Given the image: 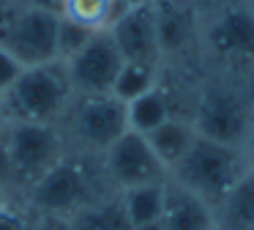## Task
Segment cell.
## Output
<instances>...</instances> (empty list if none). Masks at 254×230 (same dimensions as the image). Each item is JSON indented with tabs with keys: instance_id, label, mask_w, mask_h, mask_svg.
Wrapping results in <instances>:
<instances>
[{
	"instance_id": "obj_30",
	"label": "cell",
	"mask_w": 254,
	"mask_h": 230,
	"mask_svg": "<svg viewBox=\"0 0 254 230\" xmlns=\"http://www.w3.org/2000/svg\"><path fill=\"white\" fill-rule=\"evenodd\" d=\"M216 230H219V228H216Z\"/></svg>"
},
{
	"instance_id": "obj_12",
	"label": "cell",
	"mask_w": 254,
	"mask_h": 230,
	"mask_svg": "<svg viewBox=\"0 0 254 230\" xmlns=\"http://www.w3.org/2000/svg\"><path fill=\"white\" fill-rule=\"evenodd\" d=\"M159 230H216V211L202 197L183 189L181 184L170 178Z\"/></svg>"
},
{
	"instance_id": "obj_18",
	"label": "cell",
	"mask_w": 254,
	"mask_h": 230,
	"mask_svg": "<svg viewBox=\"0 0 254 230\" xmlns=\"http://www.w3.org/2000/svg\"><path fill=\"white\" fill-rule=\"evenodd\" d=\"M159 85V66H148V63H126L121 66L115 77V85H112V96L121 99L123 104H128L131 99L142 96V93L153 91Z\"/></svg>"
},
{
	"instance_id": "obj_16",
	"label": "cell",
	"mask_w": 254,
	"mask_h": 230,
	"mask_svg": "<svg viewBox=\"0 0 254 230\" xmlns=\"http://www.w3.org/2000/svg\"><path fill=\"white\" fill-rule=\"evenodd\" d=\"M126 118H128V129L137 134H150L153 129H159L167 118H172L170 110V99L159 85L153 91L142 93V96L131 99L126 104Z\"/></svg>"
},
{
	"instance_id": "obj_29",
	"label": "cell",
	"mask_w": 254,
	"mask_h": 230,
	"mask_svg": "<svg viewBox=\"0 0 254 230\" xmlns=\"http://www.w3.org/2000/svg\"><path fill=\"white\" fill-rule=\"evenodd\" d=\"M6 186H3V181H0V206H6Z\"/></svg>"
},
{
	"instance_id": "obj_28",
	"label": "cell",
	"mask_w": 254,
	"mask_h": 230,
	"mask_svg": "<svg viewBox=\"0 0 254 230\" xmlns=\"http://www.w3.org/2000/svg\"><path fill=\"white\" fill-rule=\"evenodd\" d=\"M123 8H128V5H145V3H156V0H121Z\"/></svg>"
},
{
	"instance_id": "obj_27",
	"label": "cell",
	"mask_w": 254,
	"mask_h": 230,
	"mask_svg": "<svg viewBox=\"0 0 254 230\" xmlns=\"http://www.w3.org/2000/svg\"><path fill=\"white\" fill-rule=\"evenodd\" d=\"M8 123H11V118H8V110H6V104H3V96H0V134L8 129Z\"/></svg>"
},
{
	"instance_id": "obj_17",
	"label": "cell",
	"mask_w": 254,
	"mask_h": 230,
	"mask_svg": "<svg viewBox=\"0 0 254 230\" xmlns=\"http://www.w3.org/2000/svg\"><path fill=\"white\" fill-rule=\"evenodd\" d=\"M71 230H134L118 200H99L71 217Z\"/></svg>"
},
{
	"instance_id": "obj_23",
	"label": "cell",
	"mask_w": 254,
	"mask_h": 230,
	"mask_svg": "<svg viewBox=\"0 0 254 230\" xmlns=\"http://www.w3.org/2000/svg\"><path fill=\"white\" fill-rule=\"evenodd\" d=\"M28 230H71V219L68 217H58V214H30V225Z\"/></svg>"
},
{
	"instance_id": "obj_2",
	"label": "cell",
	"mask_w": 254,
	"mask_h": 230,
	"mask_svg": "<svg viewBox=\"0 0 254 230\" xmlns=\"http://www.w3.org/2000/svg\"><path fill=\"white\" fill-rule=\"evenodd\" d=\"M246 170H249V162L241 148H232L197 134L194 145L178 162V167L170 173V178L175 184H181L183 189L202 197L216 211V206L224 200V195Z\"/></svg>"
},
{
	"instance_id": "obj_19",
	"label": "cell",
	"mask_w": 254,
	"mask_h": 230,
	"mask_svg": "<svg viewBox=\"0 0 254 230\" xmlns=\"http://www.w3.org/2000/svg\"><path fill=\"white\" fill-rule=\"evenodd\" d=\"M121 11H123L121 0H66V5H63V16L90 27V30L110 27V22Z\"/></svg>"
},
{
	"instance_id": "obj_21",
	"label": "cell",
	"mask_w": 254,
	"mask_h": 230,
	"mask_svg": "<svg viewBox=\"0 0 254 230\" xmlns=\"http://www.w3.org/2000/svg\"><path fill=\"white\" fill-rule=\"evenodd\" d=\"M22 71H25V66L14 58V52L8 47H3V44H0V96H3V93H6L8 88L19 80V74H22Z\"/></svg>"
},
{
	"instance_id": "obj_11",
	"label": "cell",
	"mask_w": 254,
	"mask_h": 230,
	"mask_svg": "<svg viewBox=\"0 0 254 230\" xmlns=\"http://www.w3.org/2000/svg\"><path fill=\"white\" fill-rule=\"evenodd\" d=\"M208 52L227 66L254 63V11L249 5H227L205 30Z\"/></svg>"
},
{
	"instance_id": "obj_15",
	"label": "cell",
	"mask_w": 254,
	"mask_h": 230,
	"mask_svg": "<svg viewBox=\"0 0 254 230\" xmlns=\"http://www.w3.org/2000/svg\"><path fill=\"white\" fill-rule=\"evenodd\" d=\"M153 148V153L159 156V162L167 167V173L178 167L183 156L189 153V148L197 140V129H194L191 120H181V118H167L159 129H153L150 134H145Z\"/></svg>"
},
{
	"instance_id": "obj_7",
	"label": "cell",
	"mask_w": 254,
	"mask_h": 230,
	"mask_svg": "<svg viewBox=\"0 0 254 230\" xmlns=\"http://www.w3.org/2000/svg\"><path fill=\"white\" fill-rule=\"evenodd\" d=\"M68 120L77 142L88 151L104 153L123 131H128L126 104L115 99L112 93L99 96H74L68 107Z\"/></svg>"
},
{
	"instance_id": "obj_25",
	"label": "cell",
	"mask_w": 254,
	"mask_h": 230,
	"mask_svg": "<svg viewBox=\"0 0 254 230\" xmlns=\"http://www.w3.org/2000/svg\"><path fill=\"white\" fill-rule=\"evenodd\" d=\"M243 153H246V162H249V167H254V115H252V123H249L246 142H243Z\"/></svg>"
},
{
	"instance_id": "obj_5",
	"label": "cell",
	"mask_w": 254,
	"mask_h": 230,
	"mask_svg": "<svg viewBox=\"0 0 254 230\" xmlns=\"http://www.w3.org/2000/svg\"><path fill=\"white\" fill-rule=\"evenodd\" d=\"M254 107L246 102V96L241 91H235L230 85H213L205 88L202 96L197 99L191 123L199 137H208V140L224 142V145L243 151Z\"/></svg>"
},
{
	"instance_id": "obj_10",
	"label": "cell",
	"mask_w": 254,
	"mask_h": 230,
	"mask_svg": "<svg viewBox=\"0 0 254 230\" xmlns=\"http://www.w3.org/2000/svg\"><path fill=\"white\" fill-rule=\"evenodd\" d=\"M110 36L115 38L123 60L131 63H161V36H159V16H156V3L145 5H128L115 19L110 22Z\"/></svg>"
},
{
	"instance_id": "obj_6",
	"label": "cell",
	"mask_w": 254,
	"mask_h": 230,
	"mask_svg": "<svg viewBox=\"0 0 254 230\" xmlns=\"http://www.w3.org/2000/svg\"><path fill=\"white\" fill-rule=\"evenodd\" d=\"M101 167H104L107 181L112 186H118V192L142 186V184H164V181H170V173L153 153L148 137L137 134L131 129L123 131L101 153Z\"/></svg>"
},
{
	"instance_id": "obj_22",
	"label": "cell",
	"mask_w": 254,
	"mask_h": 230,
	"mask_svg": "<svg viewBox=\"0 0 254 230\" xmlns=\"http://www.w3.org/2000/svg\"><path fill=\"white\" fill-rule=\"evenodd\" d=\"M30 225V214H25L22 208L11 206H0V230H28Z\"/></svg>"
},
{
	"instance_id": "obj_3",
	"label": "cell",
	"mask_w": 254,
	"mask_h": 230,
	"mask_svg": "<svg viewBox=\"0 0 254 230\" xmlns=\"http://www.w3.org/2000/svg\"><path fill=\"white\" fill-rule=\"evenodd\" d=\"M0 153L6 175L17 184H25L28 189L66 156L58 126L22 120H11L8 129L0 134Z\"/></svg>"
},
{
	"instance_id": "obj_9",
	"label": "cell",
	"mask_w": 254,
	"mask_h": 230,
	"mask_svg": "<svg viewBox=\"0 0 254 230\" xmlns=\"http://www.w3.org/2000/svg\"><path fill=\"white\" fill-rule=\"evenodd\" d=\"M58 30H61V14L36 5H19L8 38L3 47L14 52V58L28 66H44L58 60Z\"/></svg>"
},
{
	"instance_id": "obj_1",
	"label": "cell",
	"mask_w": 254,
	"mask_h": 230,
	"mask_svg": "<svg viewBox=\"0 0 254 230\" xmlns=\"http://www.w3.org/2000/svg\"><path fill=\"white\" fill-rule=\"evenodd\" d=\"M74 102V88L63 60L28 66L19 80L3 93V104L11 120L58 126Z\"/></svg>"
},
{
	"instance_id": "obj_26",
	"label": "cell",
	"mask_w": 254,
	"mask_h": 230,
	"mask_svg": "<svg viewBox=\"0 0 254 230\" xmlns=\"http://www.w3.org/2000/svg\"><path fill=\"white\" fill-rule=\"evenodd\" d=\"M28 5H36V8H47V11H55V14H63L66 0H28Z\"/></svg>"
},
{
	"instance_id": "obj_14",
	"label": "cell",
	"mask_w": 254,
	"mask_h": 230,
	"mask_svg": "<svg viewBox=\"0 0 254 230\" xmlns=\"http://www.w3.org/2000/svg\"><path fill=\"white\" fill-rule=\"evenodd\" d=\"M216 228L254 230V167H249L216 206Z\"/></svg>"
},
{
	"instance_id": "obj_20",
	"label": "cell",
	"mask_w": 254,
	"mask_h": 230,
	"mask_svg": "<svg viewBox=\"0 0 254 230\" xmlns=\"http://www.w3.org/2000/svg\"><path fill=\"white\" fill-rule=\"evenodd\" d=\"M96 30H90V27L79 25V22L68 19V16L61 14V30H58V60H68L74 52H79V49L88 44V38L93 36Z\"/></svg>"
},
{
	"instance_id": "obj_13",
	"label": "cell",
	"mask_w": 254,
	"mask_h": 230,
	"mask_svg": "<svg viewBox=\"0 0 254 230\" xmlns=\"http://www.w3.org/2000/svg\"><path fill=\"white\" fill-rule=\"evenodd\" d=\"M167 181L164 184H142L121 192V206L134 230H159L164 217Z\"/></svg>"
},
{
	"instance_id": "obj_8",
	"label": "cell",
	"mask_w": 254,
	"mask_h": 230,
	"mask_svg": "<svg viewBox=\"0 0 254 230\" xmlns=\"http://www.w3.org/2000/svg\"><path fill=\"white\" fill-rule=\"evenodd\" d=\"M63 63H66L74 96H99V93H112L115 77L126 60L110 30L101 27L88 38V44L79 52H74Z\"/></svg>"
},
{
	"instance_id": "obj_4",
	"label": "cell",
	"mask_w": 254,
	"mask_h": 230,
	"mask_svg": "<svg viewBox=\"0 0 254 230\" xmlns=\"http://www.w3.org/2000/svg\"><path fill=\"white\" fill-rule=\"evenodd\" d=\"M28 200L33 211L58 214V217H68V219L74 214H79L82 208L99 203L93 189V178L85 170V164L68 156H63L55 167H50L30 186Z\"/></svg>"
},
{
	"instance_id": "obj_24",
	"label": "cell",
	"mask_w": 254,
	"mask_h": 230,
	"mask_svg": "<svg viewBox=\"0 0 254 230\" xmlns=\"http://www.w3.org/2000/svg\"><path fill=\"white\" fill-rule=\"evenodd\" d=\"M17 11L19 5L14 0H0V44H6L8 30H11L14 19H17Z\"/></svg>"
}]
</instances>
